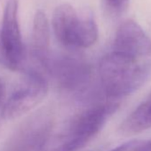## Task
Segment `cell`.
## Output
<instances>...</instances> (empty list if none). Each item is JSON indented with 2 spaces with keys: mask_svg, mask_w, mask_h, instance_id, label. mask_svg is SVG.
<instances>
[{
  "mask_svg": "<svg viewBox=\"0 0 151 151\" xmlns=\"http://www.w3.org/2000/svg\"><path fill=\"white\" fill-rule=\"evenodd\" d=\"M110 151H151V140H130L111 149Z\"/></svg>",
  "mask_w": 151,
  "mask_h": 151,
  "instance_id": "8fae6325",
  "label": "cell"
},
{
  "mask_svg": "<svg viewBox=\"0 0 151 151\" xmlns=\"http://www.w3.org/2000/svg\"><path fill=\"white\" fill-rule=\"evenodd\" d=\"M113 51L135 58L151 56V39L133 20H127L117 28Z\"/></svg>",
  "mask_w": 151,
  "mask_h": 151,
  "instance_id": "ba28073f",
  "label": "cell"
},
{
  "mask_svg": "<svg viewBox=\"0 0 151 151\" xmlns=\"http://www.w3.org/2000/svg\"><path fill=\"white\" fill-rule=\"evenodd\" d=\"M48 82L45 73L29 68L19 86L4 103L1 116L3 119H15L37 106L47 95Z\"/></svg>",
  "mask_w": 151,
  "mask_h": 151,
  "instance_id": "5b68a950",
  "label": "cell"
},
{
  "mask_svg": "<svg viewBox=\"0 0 151 151\" xmlns=\"http://www.w3.org/2000/svg\"><path fill=\"white\" fill-rule=\"evenodd\" d=\"M82 23L83 14H79L69 4H61L53 12L52 27L54 36L59 43L67 49H79Z\"/></svg>",
  "mask_w": 151,
  "mask_h": 151,
  "instance_id": "52a82bcc",
  "label": "cell"
},
{
  "mask_svg": "<svg viewBox=\"0 0 151 151\" xmlns=\"http://www.w3.org/2000/svg\"><path fill=\"white\" fill-rule=\"evenodd\" d=\"M107 12L112 15H120L128 8L130 0H102Z\"/></svg>",
  "mask_w": 151,
  "mask_h": 151,
  "instance_id": "7c38bea8",
  "label": "cell"
},
{
  "mask_svg": "<svg viewBox=\"0 0 151 151\" xmlns=\"http://www.w3.org/2000/svg\"><path fill=\"white\" fill-rule=\"evenodd\" d=\"M53 127L51 110H37L14 131L0 151H45L52 138Z\"/></svg>",
  "mask_w": 151,
  "mask_h": 151,
  "instance_id": "277c9868",
  "label": "cell"
},
{
  "mask_svg": "<svg viewBox=\"0 0 151 151\" xmlns=\"http://www.w3.org/2000/svg\"><path fill=\"white\" fill-rule=\"evenodd\" d=\"M31 54L41 69L45 72V67L51 56L50 28L48 19L45 12L42 10L37 11L33 20L31 34Z\"/></svg>",
  "mask_w": 151,
  "mask_h": 151,
  "instance_id": "9c48e42d",
  "label": "cell"
},
{
  "mask_svg": "<svg viewBox=\"0 0 151 151\" xmlns=\"http://www.w3.org/2000/svg\"><path fill=\"white\" fill-rule=\"evenodd\" d=\"M99 75L103 99L119 101L144 85L151 75V62L112 51L101 59Z\"/></svg>",
  "mask_w": 151,
  "mask_h": 151,
  "instance_id": "6da1fadb",
  "label": "cell"
},
{
  "mask_svg": "<svg viewBox=\"0 0 151 151\" xmlns=\"http://www.w3.org/2000/svg\"><path fill=\"white\" fill-rule=\"evenodd\" d=\"M45 71L55 80L61 91L82 100L87 94L93 78V68L81 54L75 52L51 54Z\"/></svg>",
  "mask_w": 151,
  "mask_h": 151,
  "instance_id": "3957f363",
  "label": "cell"
},
{
  "mask_svg": "<svg viewBox=\"0 0 151 151\" xmlns=\"http://www.w3.org/2000/svg\"><path fill=\"white\" fill-rule=\"evenodd\" d=\"M1 64L11 70H20L24 67L25 48L18 20V0H9L3 13L0 29Z\"/></svg>",
  "mask_w": 151,
  "mask_h": 151,
  "instance_id": "8992f818",
  "label": "cell"
},
{
  "mask_svg": "<svg viewBox=\"0 0 151 151\" xmlns=\"http://www.w3.org/2000/svg\"><path fill=\"white\" fill-rule=\"evenodd\" d=\"M6 97V86L2 79H0V106L4 103Z\"/></svg>",
  "mask_w": 151,
  "mask_h": 151,
  "instance_id": "4fadbf2b",
  "label": "cell"
},
{
  "mask_svg": "<svg viewBox=\"0 0 151 151\" xmlns=\"http://www.w3.org/2000/svg\"><path fill=\"white\" fill-rule=\"evenodd\" d=\"M151 128V93L123 121L120 132L125 135L139 133Z\"/></svg>",
  "mask_w": 151,
  "mask_h": 151,
  "instance_id": "30bf717a",
  "label": "cell"
},
{
  "mask_svg": "<svg viewBox=\"0 0 151 151\" xmlns=\"http://www.w3.org/2000/svg\"><path fill=\"white\" fill-rule=\"evenodd\" d=\"M119 105V101L109 100L87 104L70 119L60 133L52 136L45 151L80 150L99 133Z\"/></svg>",
  "mask_w": 151,
  "mask_h": 151,
  "instance_id": "7a4b0ae2",
  "label": "cell"
}]
</instances>
